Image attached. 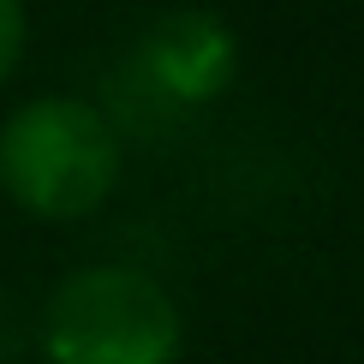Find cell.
<instances>
[{
    "mask_svg": "<svg viewBox=\"0 0 364 364\" xmlns=\"http://www.w3.org/2000/svg\"><path fill=\"white\" fill-rule=\"evenodd\" d=\"M0 186L42 221H78L119 186V138L90 102H24L0 132Z\"/></svg>",
    "mask_w": 364,
    "mask_h": 364,
    "instance_id": "6da1fadb",
    "label": "cell"
},
{
    "mask_svg": "<svg viewBox=\"0 0 364 364\" xmlns=\"http://www.w3.org/2000/svg\"><path fill=\"white\" fill-rule=\"evenodd\" d=\"M42 346L54 364H173L179 311L138 269H84L48 299Z\"/></svg>",
    "mask_w": 364,
    "mask_h": 364,
    "instance_id": "7a4b0ae2",
    "label": "cell"
},
{
    "mask_svg": "<svg viewBox=\"0 0 364 364\" xmlns=\"http://www.w3.org/2000/svg\"><path fill=\"white\" fill-rule=\"evenodd\" d=\"M149 60H156V72H161L168 90H179V96H209V90L227 84L233 42H227V30H215L203 12H179V18H168L156 30Z\"/></svg>",
    "mask_w": 364,
    "mask_h": 364,
    "instance_id": "3957f363",
    "label": "cell"
},
{
    "mask_svg": "<svg viewBox=\"0 0 364 364\" xmlns=\"http://www.w3.org/2000/svg\"><path fill=\"white\" fill-rule=\"evenodd\" d=\"M24 54V0H0V84L12 78Z\"/></svg>",
    "mask_w": 364,
    "mask_h": 364,
    "instance_id": "277c9868",
    "label": "cell"
}]
</instances>
